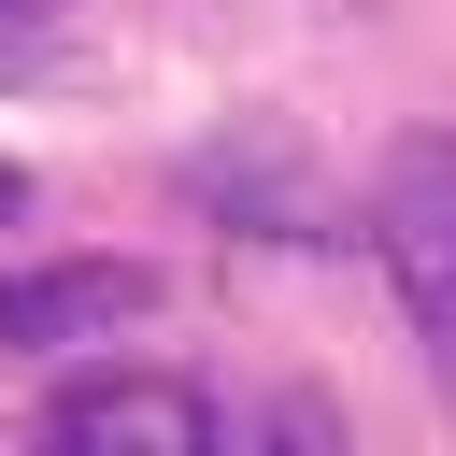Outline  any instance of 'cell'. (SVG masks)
Returning a JSON list of instances; mask_svg holds the SVG:
<instances>
[{
	"label": "cell",
	"mask_w": 456,
	"mask_h": 456,
	"mask_svg": "<svg viewBox=\"0 0 456 456\" xmlns=\"http://www.w3.org/2000/svg\"><path fill=\"white\" fill-rule=\"evenodd\" d=\"M370 256H385V285H399V314H413V342H428V370L456 399V128H399L385 142Z\"/></svg>",
	"instance_id": "6da1fadb"
},
{
	"label": "cell",
	"mask_w": 456,
	"mask_h": 456,
	"mask_svg": "<svg viewBox=\"0 0 456 456\" xmlns=\"http://www.w3.org/2000/svg\"><path fill=\"white\" fill-rule=\"evenodd\" d=\"M57 456H214V399L185 370H71L43 399Z\"/></svg>",
	"instance_id": "7a4b0ae2"
},
{
	"label": "cell",
	"mask_w": 456,
	"mask_h": 456,
	"mask_svg": "<svg viewBox=\"0 0 456 456\" xmlns=\"http://www.w3.org/2000/svg\"><path fill=\"white\" fill-rule=\"evenodd\" d=\"M0 14H57V0H0Z\"/></svg>",
	"instance_id": "5b68a950"
},
{
	"label": "cell",
	"mask_w": 456,
	"mask_h": 456,
	"mask_svg": "<svg viewBox=\"0 0 456 456\" xmlns=\"http://www.w3.org/2000/svg\"><path fill=\"white\" fill-rule=\"evenodd\" d=\"M14 214H28V171H0V228H14Z\"/></svg>",
	"instance_id": "277c9868"
},
{
	"label": "cell",
	"mask_w": 456,
	"mask_h": 456,
	"mask_svg": "<svg viewBox=\"0 0 456 456\" xmlns=\"http://www.w3.org/2000/svg\"><path fill=\"white\" fill-rule=\"evenodd\" d=\"M142 314H157L142 256H28V271H0V356H71V342H114Z\"/></svg>",
	"instance_id": "3957f363"
}]
</instances>
